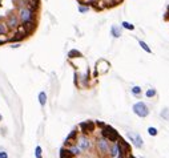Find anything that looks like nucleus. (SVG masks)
Segmentation results:
<instances>
[{
  "mask_svg": "<svg viewBox=\"0 0 169 158\" xmlns=\"http://www.w3.org/2000/svg\"><path fill=\"white\" fill-rule=\"evenodd\" d=\"M129 135V138H131V141H133V144L137 146V148H141L142 146V139H141V137L140 135H133V134H128Z\"/></svg>",
  "mask_w": 169,
  "mask_h": 158,
  "instance_id": "nucleus-8",
  "label": "nucleus"
},
{
  "mask_svg": "<svg viewBox=\"0 0 169 158\" xmlns=\"http://www.w3.org/2000/svg\"><path fill=\"white\" fill-rule=\"evenodd\" d=\"M32 11L29 8H20L19 9V20L21 23H28V21H32Z\"/></svg>",
  "mask_w": 169,
  "mask_h": 158,
  "instance_id": "nucleus-3",
  "label": "nucleus"
},
{
  "mask_svg": "<svg viewBox=\"0 0 169 158\" xmlns=\"http://www.w3.org/2000/svg\"><path fill=\"white\" fill-rule=\"evenodd\" d=\"M138 44H140V47H141V48H142V49H144V51H145V52H148V53H150V48H149V47H148V45H146V44H145L144 41H140V43H138Z\"/></svg>",
  "mask_w": 169,
  "mask_h": 158,
  "instance_id": "nucleus-17",
  "label": "nucleus"
},
{
  "mask_svg": "<svg viewBox=\"0 0 169 158\" xmlns=\"http://www.w3.org/2000/svg\"><path fill=\"white\" fill-rule=\"evenodd\" d=\"M155 94H156V90H155V89L146 90V96H148V97H152V96H155Z\"/></svg>",
  "mask_w": 169,
  "mask_h": 158,
  "instance_id": "nucleus-23",
  "label": "nucleus"
},
{
  "mask_svg": "<svg viewBox=\"0 0 169 158\" xmlns=\"http://www.w3.org/2000/svg\"><path fill=\"white\" fill-rule=\"evenodd\" d=\"M69 152L72 153V156H77V154L81 153V150H80L79 146H71V148H69Z\"/></svg>",
  "mask_w": 169,
  "mask_h": 158,
  "instance_id": "nucleus-12",
  "label": "nucleus"
},
{
  "mask_svg": "<svg viewBox=\"0 0 169 158\" xmlns=\"http://www.w3.org/2000/svg\"><path fill=\"white\" fill-rule=\"evenodd\" d=\"M19 47H20V44H19V43H13L12 45H11V48H19Z\"/></svg>",
  "mask_w": 169,
  "mask_h": 158,
  "instance_id": "nucleus-27",
  "label": "nucleus"
},
{
  "mask_svg": "<svg viewBox=\"0 0 169 158\" xmlns=\"http://www.w3.org/2000/svg\"><path fill=\"white\" fill-rule=\"evenodd\" d=\"M8 32V27L4 23H0V35H5Z\"/></svg>",
  "mask_w": 169,
  "mask_h": 158,
  "instance_id": "nucleus-14",
  "label": "nucleus"
},
{
  "mask_svg": "<svg viewBox=\"0 0 169 158\" xmlns=\"http://www.w3.org/2000/svg\"><path fill=\"white\" fill-rule=\"evenodd\" d=\"M3 120V117H2V114H0V121H2Z\"/></svg>",
  "mask_w": 169,
  "mask_h": 158,
  "instance_id": "nucleus-28",
  "label": "nucleus"
},
{
  "mask_svg": "<svg viewBox=\"0 0 169 158\" xmlns=\"http://www.w3.org/2000/svg\"><path fill=\"white\" fill-rule=\"evenodd\" d=\"M97 149H99V152L102 153V154L109 152V146H108V142H106L105 138H101L97 141Z\"/></svg>",
  "mask_w": 169,
  "mask_h": 158,
  "instance_id": "nucleus-4",
  "label": "nucleus"
},
{
  "mask_svg": "<svg viewBox=\"0 0 169 158\" xmlns=\"http://www.w3.org/2000/svg\"><path fill=\"white\" fill-rule=\"evenodd\" d=\"M111 156L112 157H117L119 156V145H113V148L111 149Z\"/></svg>",
  "mask_w": 169,
  "mask_h": 158,
  "instance_id": "nucleus-13",
  "label": "nucleus"
},
{
  "mask_svg": "<svg viewBox=\"0 0 169 158\" xmlns=\"http://www.w3.org/2000/svg\"><path fill=\"white\" fill-rule=\"evenodd\" d=\"M7 41H8V39L4 37V35H0V45H2V44H5Z\"/></svg>",
  "mask_w": 169,
  "mask_h": 158,
  "instance_id": "nucleus-24",
  "label": "nucleus"
},
{
  "mask_svg": "<svg viewBox=\"0 0 169 158\" xmlns=\"http://www.w3.org/2000/svg\"><path fill=\"white\" fill-rule=\"evenodd\" d=\"M133 112H135V114H137L138 117H141V118H144V117H146L149 114L148 106H146V104L142 101H138L133 105Z\"/></svg>",
  "mask_w": 169,
  "mask_h": 158,
  "instance_id": "nucleus-1",
  "label": "nucleus"
},
{
  "mask_svg": "<svg viewBox=\"0 0 169 158\" xmlns=\"http://www.w3.org/2000/svg\"><path fill=\"white\" fill-rule=\"evenodd\" d=\"M79 148L80 150H88L91 148V141L85 137H81L79 139Z\"/></svg>",
  "mask_w": 169,
  "mask_h": 158,
  "instance_id": "nucleus-7",
  "label": "nucleus"
},
{
  "mask_svg": "<svg viewBox=\"0 0 169 158\" xmlns=\"http://www.w3.org/2000/svg\"><path fill=\"white\" fill-rule=\"evenodd\" d=\"M75 137H76V132H72V133H71V134H69L68 137H67V139H65V144H68V142H71V139H73Z\"/></svg>",
  "mask_w": 169,
  "mask_h": 158,
  "instance_id": "nucleus-18",
  "label": "nucleus"
},
{
  "mask_svg": "<svg viewBox=\"0 0 169 158\" xmlns=\"http://www.w3.org/2000/svg\"><path fill=\"white\" fill-rule=\"evenodd\" d=\"M39 102L41 106L45 105V102H47V93L45 92H40L39 93Z\"/></svg>",
  "mask_w": 169,
  "mask_h": 158,
  "instance_id": "nucleus-9",
  "label": "nucleus"
},
{
  "mask_svg": "<svg viewBox=\"0 0 169 158\" xmlns=\"http://www.w3.org/2000/svg\"><path fill=\"white\" fill-rule=\"evenodd\" d=\"M111 29H112V35L115 36V37H120V36H121V32H120V29H119L117 25H113Z\"/></svg>",
  "mask_w": 169,
  "mask_h": 158,
  "instance_id": "nucleus-11",
  "label": "nucleus"
},
{
  "mask_svg": "<svg viewBox=\"0 0 169 158\" xmlns=\"http://www.w3.org/2000/svg\"><path fill=\"white\" fill-rule=\"evenodd\" d=\"M80 129H81L84 133H91V132L95 130V124L92 121H85V122L80 124Z\"/></svg>",
  "mask_w": 169,
  "mask_h": 158,
  "instance_id": "nucleus-5",
  "label": "nucleus"
},
{
  "mask_svg": "<svg viewBox=\"0 0 169 158\" xmlns=\"http://www.w3.org/2000/svg\"><path fill=\"white\" fill-rule=\"evenodd\" d=\"M132 93H133V94H138V93H141V88H140V86H135V88H132Z\"/></svg>",
  "mask_w": 169,
  "mask_h": 158,
  "instance_id": "nucleus-20",
  "label": "nucleus"
},
{
  "mask_svg": "<svg viewBox=\"0 0 169 158\" xmlns=\"http://www.w3.org/2000/svg\"><path fill=\"white\" fill-rule=\"evenodd\" d=\"M129 158H135V157H132V156H131V157H129Z\"/></svg>",
  "mask_w": 169,
  "mask_h": 158,
  "instance_id": "nucleus-30",
  "label": "nucleus"
},
{
  "mask_svg": "<svg viewBox=\"0 0 169 158\" xmlns=\"http://www.w3.org/2000/svg\"><path fill=\"white\" fill-rule=\"evenodd\" d=\"M19 27V16H15V15H11L8 17V28H17Z\"/></svg>",
  "mask_w": 169,
  "mask_h": 158,
  "instance_id": "nucleus-6",
  "label": "nucleus"
},
{
  "mask_svg": "<svg viewBox=\"0 0 169 158\" xmlns=\"http://www.w3.org/2000/svg\"><path fill=\"white\" fill-rule=\"evenodd\" d=\"M88 9H89V8H88V7H81V5H80L79 7V11H80V12H88Z\"/></svg>",
  "mask_w": 169,
  "mask_h": 158,
  "instance_id": "nucleus-25",
  "label": "nucleus"
},
{
  "mask_svg": "<svg viewBox=\"0 0 169 158\" xmlns=\"http://www.w3.org/2000/svg\"><path fill=\"white\" fill-rule=\"evenodd\" d=\"M72 153L69 150H65V149H61L60 150V158H72Z\"/></svg>",
  "mask_w": 169,
  "mask_h": 158,
  "instance_id": "nucleus-10",
  "label": "nucleus"
},
{
  "mask_svg": "<svg viewBox=\"0 0 169 158\" xmlns=\"http://www.w3.org/2000/svg\"><path fill=\"white\" fill-rule=\"evenodd\" d=\"M161 116H164V118H165V120H169V109H165V110H164V113L161 112Z\"/></svg>",
  "mask_w": 169,
  "mask_h": 158,
  "instance_id": "nucleus-22",
  "label": "nucleus"
},
{
  "mask_svg": "<svg viewBox=\"0 0 169 158\" xmlns=\"http://www.w3.org/2000/svg\"><path fill=\"white\" fill-rule=\"evenodd\" d=\"M0 158H8V154H7V152H0Z\"/></svg>",
  "mask_w": 169,
  "mask_h": 158,
  "instance_id": "nucleus-26",
  "label": "nucleus"
},
{
  "mask_svg": "<svg viewBox=\"0 0 169 158\" xmlns=\"http://www.w3.org/2000/svg\"><path fill=\"white\" fill-rule=\"evenodd\" d=\"M123 27H124V28H127V29H131V31L135 28L133 25H132L131 23H128V21H123Z\"/></svg>",
  "mask_w": 169,
  "mask_h": 158,
  "instance_id": "nucleus-19",
  "label": "nucleus"
},
{
  "mask_svg": "<svg viewBox=\"0 0 169 158\" xmlns=\"http://www.w3.org/2000/svg\"><path fill=\"white\" fill-rule=\"evenodd\" d=\"M148 133H149L150 135H157V129H156V128H149V129H148Z\"/></svg>",
  "mask_w": 169,
  "mask_h": 158,
  "instance_id": "nucleus-21",
  "label": "nucleus"
},
{
  "mask_svg": "<svg viewBox=\"0 0 169 158\" xmlns=\"http://www.w3.org/2000/svg\"><path fill=\"white\" fill-rule=\"evenodd\" d=\"M101 134H102V137H104L105 139H109V141H113V142L119 141V133H117V132L111 126H104Z\"/></svg>",
  "mask_w": 169,
  "mask_h": 158,
  "instance_id": "nucleus-2",
  "label": "nucleus"
},
{
  "mask_svg": "<svg viewBox=\"0 0 169 158\" xmlns=\"http://www.w3.org/2000/svg\"><path fill=\"white\" fill-rule=\"evenodd\" d=\"M35 157L36 158H43L41 157V148H40V146H36V149H35Z\"/></svg>",
  "mask_w": 169,
  "mask_h": 158,
  "instance_id": "nucleus-16",
  "label": "nucleus"
},
{
  "mask_svg": "<svg viewBox=\"0 0 169 158\" xmlns=\"http://www.w3.org/2000/svg\"><path fill=\"white\" fill-rule=\"evenodd\" d=\"M115 158H123V157H115Z\"/></svg>",
  "mask_w": 169,
  "mask_h": 158,
  "instance_id": "nucleus-29",
  "label": "nucleus"
},
{
  "mask_svg": "<svg viewBox=\"0 0 169 158\" xmlns=\"http://www.w3.org/2000/svg\"><path fill=\"white\" fill-rule=\"evenodd\" d=\"M68 56L71 57V58L72 57H80V56H81V53H80L79 51H71V52L68 53Z\"/></svg>",
  "mask_w": 169,
  "mask_h": 158,
  "instance_id": "nucleus-15",
  "label": "nucleus"
}]
</instances>
